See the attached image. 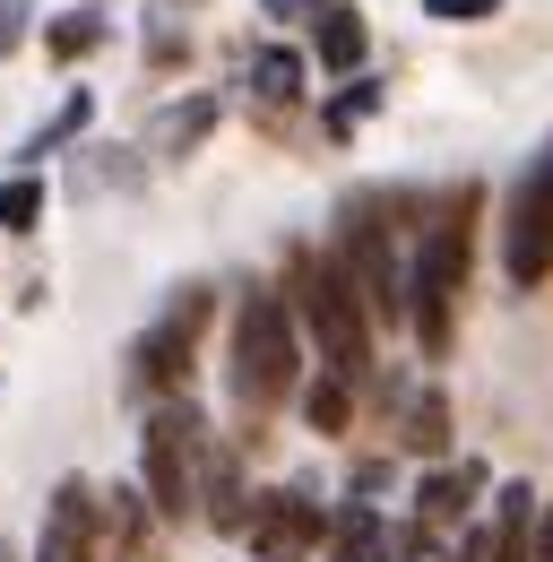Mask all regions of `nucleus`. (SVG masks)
Here are the masks:
<instances>
[{
	"label": "nucleus",
	"instance_id": "nucleus-8",
	"mask_svg": "<svg viewBox=\"0 0 553 562\" xmlns=\"http://www.w3.org/2000/svg\"><path fill=\"white\" fill-rule=\"evenodd\" d=\"M251 554H269V562H294L312 537H320V502H303V493H260L251 502Z\"/></svg>",
	"mask_w": 553,
	"mask_h": 562
},
{
	"label": "nucleus",
	"instance_id": "nucleus-15",
	"mask_svg": "<svg viewBox=\"0 0 553 562\" xmlns=\"http://www.w3.org/2000/svg\"><path fill=\"white\" fill-rule=\"evenodd\" d=\"M78 131H87V95H69L61 113H53V122H44V131H35V139L18 147V156H26V165H44V156H61V147L78 139Z\"/></svg>",
	"mask_w": 553,
	"mask_h": 562
},
{
	"label": "nucleus",
	"instance_id": "nucleus-24",
	"mask_svg": "<svg viewBox=\"0 0 553 562\" xmlns=\"http://www.w3.org/2000/svg\"><path fill=\"white\" fill-rule=\"evenodd\" d=\"M0 562H18V554H0Z\"/></svg>",
	"mask_w": 553,
	"mask_h": 562
},
{
	"label": "nucleus",
	"instance_id": "nucleus-7",
	"mask_svg": "<svg viewBox=\"0 0 553 562\" xmlns=\"http://www.w3.org/2000/svg\"><path fill=\"white\" fill-rule=\"evenodd\" d=\"M200 321H207V285H182V294L156 312V329H147V338L131 347V390H173V381L191 372Z\"/></svg>",
	"mask_w": 553,
	"mask_h": 562
},
{
	"label": "nucleus",
	"instance_id": "nucleus-10",
	"mask_svg": "<svg viewBox=\"0 0 553 562\" xmlns=\"http://www.w3.org/2000/svg\"><path fill=\"white\" fill-rule=\"evenodd\" d=\"M207 122H216V104H207V95L165 104V113H156V131H147V147H156V156H191V147L207 139Z\"/></svg>",
	"mask_w": 553,
	"mask_h": 562
},
{
	"label": "nucleus",
	"instance_id": "nucleus-11",
	"mask_svg": "<svg viewBox=\"0 0 553 562\" xmlns=\"http://www.w3.org/2000/svg\"><path fill=\"white\" fill-rule=\"evenodd\" d=\"M320 70H363V44H372V26L354 18V9H320Z\"/></svg>",
	"mask_w": 553,
	"mask_h": 562
},
{
	"label": "nucleus",
	"instance_id": "nucleus-5",
	"mask_svg": "<svg viewBox=\"0 0 553 562\" xmlns=\"http://www.w3.org/2000/svg\"><path fill=\"white\" fill-rule=\"evenodd\" d=\"M191 450H200V416H191V398H173V407L147 416V432H138V468H147V502H156L165 519H191V502H200V468H191Z\"/></svg>",
	"mask_w": 553,
	"mask_h": 562
},
{
	"label": "nucleus",
	"instance_id": "nucleus-17",
	"mask_svg": "<svg viewBox=\"0 0 553 562\" xmlns=\"http://www.w3.org/2000/svg\"><path fill=\"white\" fill-rule=\"evenodd\" d=\"M372 546H381V519H372V510H346L338 519V562H372Z\"/></svg>",
	"mask_w": 553,
	"mask_h": 562
},
{
	"label": "nucleus",
	"instance_id": "nucleus-9",
	"mask_svg": "<svg viewBox=\"0 0 553 562\" xmlns=\"http://www.w3.org/2000/svg\"><path fill=\"white\" fill-rule=\"evenodd\" d=\"M476 493H484V468H476V459H459V468H432V476H424L415 510H424V528H450V519H459Z\"/></svg>",
	"mask_w": 553,
	"mask_h": 562
},
{
	"label": "nucleus",
	"instance_id": "nucleus-19",
	"mask_svg": "<svg viewBox=\"0 0 553 562\" xmlns=\"http://www.w3.org/2000/svg\"><path fill=\"white\" fill-rule=\"evenodd\" d=\"M294 78H303L294 53H260V61H251V87H260V95H294Z\"/></svg>",
	"mask_w": 553,
	"mask_h": 562
},
{
	"label": "nucleus",
	"instance_id": "nucleus-4",
	"mask_svg": "<svg viewBox=\"0 0 553 562\" xmlns=\"http://www.w3.org/2000/svg\"><path fill=\"white\" fill-rule=\"evenodd\" d=\"M381 191H354L338 209V260L354 294H363V312L372 321H407V269H398V251H390V234H381Z\"/></svg>",
	"mask_w": 553,
	"mask_h": 562
},
{
	"label": "nucleus",
	"instance_id": "nucleus-23",
	"mask_svg": "<svg viewBox=\"0 0 553 562\" xmlns=\"http://www.w3.org/2000/svg\"><path fill=\"white\" fill-rule=\"evenodd\" d=\"M537 562H553V519H545V528H537Z\"/></svg>",
	"mask_w": 553,
	"mask_h": 562
},
{
	"label": "nucleus",
	"instance_id": "nucleus-20",
	"mask_svg": "<svg viewBox=\"0 0 553 562\" xmlns=\"http://www.w3.org/2000/svg\"><path fill=\"white\" fill-rule=\"evenodd\" d=\"M424 9H432L441 26H476V18H493L501 0H424Z\"/></svg>",
	"mask_w": 553,
	"mask_h": 562
},
{
	"label": "nucleus",
	"instance_id": "nucleus-12",
	"mask_svg": "<svg viewBox=\"0 0 553 562\" xmlns=\"http://www.w3.org/2000/svg\"><path fill=\"white\" fill-rule=\"evenodd\" d=\"M104 35H113V26H104V9H69V18L44 26V53H53V61H87Z\"/></svg>",
	"mask_w": 553,
	"mask_h": 562
},
{
	"label": "nucleus",
	"instance_id": "nucleus-1",
	"mask_svg": "<svg viewBox=\"0 0 553 562\" xmlns=\"http://www.w3.org/2000/svg\"><path fill=\"white\" fill-rule=\"evenodd\" d=\"M285 269H294V321L320 347V372L372 381V312H363V294L346 278V260L338 251H294Z\"/></svg>",
	"mask_w": 553,
	"mask_h": 562
},
{
	"label": "nucleus",
	"instance_id": "nucleus-2",
	"mask_svg": "<svg viewBox=\"0 0 553 562\" xmlns=\"http://www.w3.org/2000/svg\"><path fill=\"white\" fill-rule=\"evenodd\" d=\"M476 182H459V200L424 225V243H415V269H407V321H415V347L450 355V329H459V285H467V225H476Z\"/></svg>",
	"mask_w": 553,
	"mask_h": 562
},
{
	"label": "nucleus",
	"instance_id": "nucleus-14",
	"mask_svg": "<svg viewBox=\"0 0 553 562\" xmlns=\"http://www.w3.org/2000/svg\"><path fill=\"white\" fill-rule=\"evenodd\" d=\"M35 216H44V182L35 173H9L0 182V234H35Z\"/></svg>",
	"mask_w": 553,
	"mask_h": 562
},
{
	"label": "nucleus",
	"instance_id": "nucleus-18",
	"mask_svg": "<svg viewBox=\"0 0 553 562\" xmlns=\"http://www.w3.org/2000/svg\"><path fill=\"white\" fill-rule=\"evenodd\" d=\"M372 104H381V87H372V78H354V87H346V95H338V104H329V113H320V122H329V131H338V139H346V131H354V122H363Z\"/></svg>",
	"mask_w": 553,
	"mask_h": 562
},
{
	"label": "nucleus",
	"instance_id": "nucleus-21",
	"mask_svg": "<svg viewBox=\"0 0 553 562\" xmlns=\"http://www.w3.org/2000/svg\"><path fill=\"white\" fill-rule=\"evenodd\" d=\"M18 35H26V0H0V53H9Z\"/></svg>",
	"mask_w": 553,
	"mask_h": 562
},
{
	"label": "nucleus",
	"instance_id": "nucleus-16",
	"mask_svg": "<svg viewBox=\"0 0 553 562\" xmlns=\"http://www.w3.org/2000/svg\"><path fill=\"white\" fill-rule=\"evenodd\" d=\"M441 441H450V416H441V390H424V398H415V416H407V450H424V459H432Z\"/></svg>",
	"mask_w": 553,
	"mask_h": 562
},
{
	"label": "nucleus",
	"instance_id": "nucleus-3",
	"mask_svg": "<svg viewBox=\"0 0 553 562\" xmlns=\"http://www.w3.org/2000/svg\"><path fill=\"white\" fill-rule=\"evenodd\" d=\"M294 372H303L294 312H285V294L251 285V294L234 303V407L260 424L269 407H285V398H294Z\"/></svg>",
	"mask_w": 553,
	"mask_h": 562
},
{
	"label": "nucleus",
	"instance_id": "nucleus-6",
	"mask_svg": "<svg viewBox=\"0 0 553 562\" xmlns=\"http://www.w3.org/2000/svg\"><path fill=\"white\" fill-rule=\"evenodd\" d=\"M501 269L510 285H537L553 269V147L519 173V191H510V234H501Z\"/></svg>",
	"mask_w": 553,
	"mask_h": 562
},
{
	"label": "nucleus",
	"instance_id": "nucleus-13",
	"mask_svg": "<svg viewBox=\"0 0 553 562\" xmlns=\"http://www.w3.org/2000/svg\"><path fill=\"white\" fill-rule=\"evenodd\" d=\"M346 407H354V381H338V372H320V381L303 390V416H312V432H346Z\"/></svg>",
	"mask_w": 553,
	"mask_h": 562
},
{
	"label": "nucleus",
	"instance_id": "nucleus-22",
	"mask_svg": "<svg viewBox=\"0 0 553 562\" xmlns=\"http://www.w3.org/2000/svg\"><path fill=\"white\" fill-rule=\"evenodd\" d=\"M312 9H338V0H260V18H312Z\"/></svg>",
	"mask_w": 553,
	"mask_h": 562
}]
</instances>
